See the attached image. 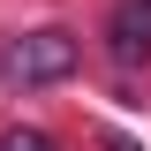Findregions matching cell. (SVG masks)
Segmentation results:
<instances>
[{"label":"cell","instance_id":"obj_1","mask_svg":"<svg viewBox=\"0 0 151 151\" xmlns=\"http://www.w3.org/2000/svg\"><path fill=\"white\" fill-rule=\"evenodd\" d=\"M76 60H83V45L60 23H45V30H23V38L0 45V83L8 91H45V83H68Z\"/></svg>","mask_w":151,"mask_h":151},{"label":"cell","instance_id":"obj_3","mask_svg":"<svg viewBox=\"0 0 151 151\" xmlns=\"http://www.w3.org/2000/svg\"><path fill=\"white\" fill-rule=\"evenodd\" d=\"M0 151H53L45 129H0Z\"/></svg>","mask_w":151,"mask_h":151},{"label":"cell","instance_id":"obj_2","mask_svg":"<svg viewBox=\"0 0 151 151\" xmlns=\"http://www.w3.org/2000/svg\"><path fill=\"white\" fill-rule=\"evenodd\" d=\"M106 53L113 68H136V60H151V0H121L106 23Z\"/></svg>","mask_w":151,"mask_h":151}]
</instances>
